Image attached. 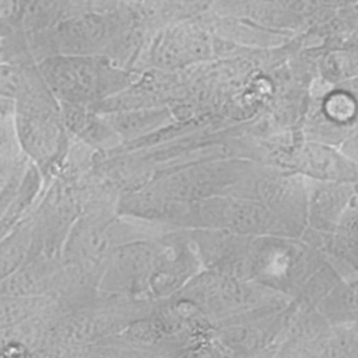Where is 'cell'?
Masks as SVG:
<instances>
[{
    "label": "cell",
    "instance_id": "cell-1",
    "mask_svg": "<svg viewBox=\"0 0 358 358\" xmlns=\"http://www.w3.org/2000/svg\"><path fill=\"white\" fill-rule=\"evenodd\" d=\"M13 131L20 148L42 176L48 178L62 168L69 151V133L59 101L43 81L36 62L29 66L14 99Z\"/></svg>",
    "mask_w": 358,
    "mask_h": 358
},
{
    "label": "cell",
    "instance_id": "cell-2",
    "mask_svg": "<svg viewBox=\"0 0 358 358\" xmlns=\"http://www.w3.org/2000/svg\"><path fill=\"white\" fill-rule=\"evenodd\" d=\"M36 66L57 101L91 108L122 91L129 78L105 55H52Z\"/></svg>",
    "mask_w": 358,
    "mask_h": 358
},
{
    "label": "cell",
    "instance_id": "cell-3",
    "mask_svg": "<svg viewBox=\"0 0 358 358\" xmlns=\"http://www.w3.org/2000/svg\"><path fill=\"white\" fill-rule=\"evenodd\" d=\"M123 34L122 18L112 11H74L49 28L25 34L35 62L52 55H106Z\"/></svg>",
    "mask_w": 358,
    "mask_h": 358
},
{
    "label": "cell",
    "instance_id": "cell-4",
    "mask_svg": "<svg viewBox=\"0 0 358 358\" xmlns=\"http://www.w3.org/2000/svg\"><path fill=\"white\" fill-rule=\"evenodd\" d=\"M60 113L66 130L85 145L105 150L113 144L117 133L105 120L103 115L88 105L60 102Z\"/></svg>",
    "mask_w": 358,
    "mask_h": 358
},
{
    "label": "cell",
    "instance_id": "cell-5",
    "mask_svg": "<svg viewBox=\"0 0 358 358\" xmlns=\"http://www.w3.org/2000/svg\"><path fill=\"white\" fill-rule=\"evenodd\" d=\"M34 224L24 222L0 238V282L11 275L28 257L32 246Z\"/></svg>",
    "mask_w": 358,
    "mask_h": 358
},
{
    "label": "cell",
    "instance_id": "cell-6",
    "mask_svg": "<svg viewBox=\"0 0 358 358\" xmlns=\"http://www.w3.org/2000/svg\"><path fill=\"white\" fill-rule=\"evenodd\" d=\"M35 60H7L0 59V96L4 99L14 101L27 77L29 66Z\"/></svg>",
    "mask_w": 358,
    "mask_h": 358
},
{
    "label": "cell",
    "instance_id": "cell-7",
    "mask_svg": "<svg viewBox=\"0 0 358 358\" xmlns=\"http://www.w3.org/2000/svg\"><path fill=\"white\" fill-rule=\"evenodd\" d=\"M13 109L14 101L0 96V148L10 141L13 131Z\"/></svg>",
    "mask_w": 358,
    "mask_h": 358
},
{
    "label": "cell",
    "instance_id": "cell-8",
    "mask_svg": "<svg viewBox=\"0 0 358 358\" xmlns=\"http://www.w3.org/2000/svg\"><path fill=\"white\" fill-rule=\"evenodd\" d=\"M0 1H1V0H0Z\"/></svg>",
    "mask_w": 358,
    "mask_h": 358
}]
</instances>
